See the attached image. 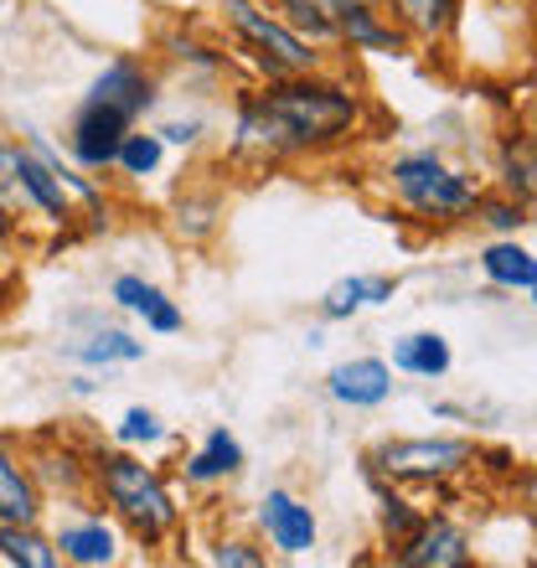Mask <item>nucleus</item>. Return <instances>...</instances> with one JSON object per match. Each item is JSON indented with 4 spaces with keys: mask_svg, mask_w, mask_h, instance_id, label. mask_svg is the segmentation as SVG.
Wrapping results in <instances>:
<instances>
[{
    "mask_svg": "<svg viewBox=\"0 0 537 568\" xmlns=\"http://www.w3.org/2000/svg\"><path fill=\"white\" fill-rule=\"evenodd\" d=\"M130 120L134 114H124L120 104H104V99H89V104L78 109L73 120V155L83 165H109L114 161V150H120V140L130 135Z\"/></svg>",
    "mask_w": 537,
    "mask_h": 568,
    "instance_id": "nucleus-6",
    "label": "nucleus"
},
{
    "mask_svg": "<svg viewBox=\"0 0 537 568\" xmlns=\"http://www.w3.org/2000/svg\"><path fill=\"white\" fill-rule=\"evenodd\" d=\"M523 207H527V202H496V207H486V223H496V227H517V223H527Z\"/></svg>",
    "mask_w": 537,
    "mask_h": 568,
    "instance_id": "nucleus-27",
    "label": "nucleus"
},
{
    "mask_svg": "<svg viewBox=\"0 0 537 568\" xmlns=\"http://www.w3.org/2000/svg\"><path fill=\"white\" fill-rule=\"evenodd\" d=\"M212 564H233V568H259L264 564V558L259 554H249V548H243V542H223V548H217V554H212Z\"/></svg>",
    "mask_w": 537,
    "mask_h": 568,
    "instance_id": "nucleus-26",
    "label": "nucleus"
},
{
    "mask_svg": "<svg viewBox=\"0 0 537 568\" xmlns=\"http://www.w3.org/2000/svg\"><path fill=\"white\" fill-rule=\"evenodd\" d=\"M326 388L336 404L377 408V404H388V393H393V367L377 357H352V362H342V367H331Z\"/></svg>",
    "mask_w": 537,
    "mask_h": 568,
    "instance_id": "nucleus-9",
    "label": "nucleus"
},
{
    "mask_svg": "<svg viewBox=\"0 0 537 568\" xmlns=\"http://www.w3.org/2000/svg\"><path fill=\"white\" fill-rule=\"evenodd\" d=\"M37 491H31V476L16 465V455L6 445H0V523L11 527H27L37 523Z\"/></svg>",
    "mask_w": 537,
    "mask_h": 568,
    "instance_id": "nucleus-14",
    "label": "nucleus"
},
{
    "mask_svg": "<svg viewBox=\"0 0 537 568\" xmlns=\"http://www.w3.org/2000/svg\"><path fill=\"white\" fill-rule=\"evenodd\" d=\"M383 300H393V280L388 274H373V280H336L326 290V300H321V315L326 321H342V315L362 311V305H383Z\"/></svg>",
    "mask_w": 537,
    "mask_h": 568,
    "instance_id": "nucleus-16",
    "label": "nucleus"
},
{
    "mask_svg": "<svg viewBox=\"0 0 537 568\" xmlns=\"http://www.w3.org/2000/svg\"><path fill=\"white\" fill-rule=\"evenodd\" d=\"M0 554H6V564H21V568H52L58 564V542H47L27 527H11L0 523Z\"/></svg>",
    "mask_w": 537,
    "mask_h": 568,
    "instance_id": "nucleus-20",
    "label": "nucleus"
},
{
    "mask_svg": "<svg viewBox=\"0 0 537 568\" xmlns=\"http://www.w3.org/2000/svg\"><path fill=\"white\" fill-rule=\"evenodd\" d=\"M161 419H155V414H150V408H130V414H124V424H120V439L124 445H155V439H161Z\"/></svg>",
    "mask_w": 537,
    "mask_h": 568,
    "instance_id": "nucleus-25",
    "label": "nucleus"
},
{
    "mask_svg": "<svg viewBox=\"0 0 537 568\" xmlns=\"http://www.w3.org/2000/svg\"><path fill=\"white\" fill-rule=\"evenodd\" d=\"M393 367L414 377H445L449 373V342L439 331H414L393 346Z\"/></svg>",
    "mask_w": 537,
    "mask_h": 568,
    "instance_id": "nucleus-15",
    "label": "nucleus"
},
{
    "mask_svg": "<svg viewBox=\"0 0 537 568\" xmlns=\"http://www.w3.org/2000/svg\"><path fill=\"white\" fill-rule=\"evenodd\" d=\"M388 6L403 27L418 31V37H439L449 27V16H455V0H388Z\"/></svg>",
    "mask_w": 537,
    "mask_h": 568,
    "instance_id": "nucleus-21",
    "label": "nucleus"
},
{
    "mask_svg": "<svg viewBox=\"0 0 537 568\" xmlns=\"http://www.w3.org/2000/svg\"><path fill=\"white\" fill-rule=\"evenodd\" d=\"M58 548H62V558H68V564H83V568L114 564V532H109L104 523H78V527H62Z\"/></svg>",
    "mask_w": 537,
    "mask_h": 568,
    "instance_id": "nucleus-18",
    "label": "nucleus"
},
{
    "mask_svg": "<svg viewBox=\"0 0 537 568\" xmlns=\"http://www.w3.org/2000/svg\"><path fill=\"white\" fill-rule=\"evenodd\" d=\"M114 161H120L130 176H150V171L161 165V135H124L120 150H114Z\"/></svg>",
    "mask_w": 537,
    "mask_h": 568,
    "instance_id": "nucleus-23",
    "label": "nucleus"
},
{
    "mask_svg": "<svg viewBox=\"0 0 537 568\" xmlns=\"http://www.w3.org/2000/svg\"><path fill=\"white\" fill-rule=\"evenodd\" d=\"M300 31H311V37H336L331 31V16H326V0H274Z\"/></svg>",
    "mask_w": 537,
    "mask_h": 568,
    "instance_id": "nucleus-24",
    "label": "nucleus"
},
{
    "mask_svg": "<svg viewBox=\"0 0 537 568\" xmlns=\"http://www.w3.org/2000/svg\"><path fill=\"white\" fill-rule=\"evenodd\" d=\"M99 491L124 523L134 527V538L161 542L176 523V507H171V491L161 486V476L150 465L130 460V455H109L99 460Z\"/></svg>",
    "mask_w": 537,
    "mask_h": 568,
    "instance_id": "nucleus-2",
    "label": "nucleus"
},
{
    "mask_svg": "<svg viewBox=\"0 0 537 568\" xmlns=\"http://www.w3.org/2000/svg\"><path fill=\"white\" fill-rule=\"evenodd\" d=\"M114 300H120L124 311L145 315L150 331H176L181 326V311H176V305H171V300H165L155 284L134 280V274H120V280H114Z\"/></svg>",
    "mask_w": 537,
    "mask_h": 568,
    "instance_id": "nucleus-13",
    "label": "nucleus"
},
{
    "mask_svg": "<svg viewBox=\"0 0 537 568\" xmlns=\"http://www.w3.org/2000/svg\"><path fill=\"white\" fill-rule=\"evenodd\" d=\"M16 227V217H11V207H6V202H0V239H6V233H11Z\"/></svg>",
    "mask_w": 537,
    "mask_h": 568,
    "instance_id": "nucleus-30",
    "label": "nucleus"
},
{
    "mask_svg": "<svg viewBox=\"0 0 537 568\" xmlns=\"http://www.w3.org/2000/svg\"><path fill=\"white\" fill-rule=\"evenodd\" d=\"M223 11H227V21H233V31H239L243 42L259 47V58H264L268 73H311L315 68V52L300 42V31L284 27V21H274L268 11H259L254 0H227Z\"/></svg>",
    "mask_w": 537,
    "mask_h": 568,
    "instance_id": "nucleus-4",
    "label": "nucleus"
},
{
    "mask_svg": "<svg viewBox=\"0 0 537 568\" xmlns=\"http://www.w3.org/2000/svg\"><path fill=\"white\" fill-rule=\"evenodd\" d=\"M0 186H16V150L0 145Z\"/></svg>",
    "mask_w": 537,
    "mask_h": 568,
    "instance_id": "nucleus-29",
    "label": "nucleus"
},
{
    "mask_svg": "<svg viewBox=\"0 0 537 568\" xmlns=\"http://www.w3.org/2000/svg\"><path fill=\"white\" fill-rule=\"evenodd\" d=\"M326 16L331 31L346 37L352 47H362V52H398L403 47V31L383 21L373 0H326Z\"/></svg>",
    "mask_w": 537,
    "mask_h": 568,
    "instance_id": "nucleus-7",
    "label": "nucleus"
},
{
    "mask_svg": "<svg viewBox=\"0 0 537 568\" xmlns=\"http://www.w3.org/2000/svg\"><path fill=\"white\" fill-rule=\"evenodd\" d=\"M259 523H264L268 542L280 548V554L300 558V554H311L315 548V511L305 507V501H295L290 491H268L264 496V507H259Z\"/></svg>",
    "mask_w": 537,
    "mask_h": 568,
    "instance_id": "nucleus-8",
    "label": "nucleus"
},
{
    "mask_svg": "<svg viewBox=\"0 0 537 568\" xmlns=\"http://www.w3.org/2000/svg\"><path fill=\"white\" fill-rule=\"evenodd\" d=\"M196 130H202V124H165V130H161V135L165 140H176V145H192V140H196Z\"/></svg>",
    "mask_w": 537,
    "mask_h": 568,
    "instance_id": "nucleus-28",
    "label": "nucleus"
},
{
    "mask_svg": "<svg viewBox=\"0 0 537 568\" xmlns=\"http://www.w3.org/2000/svg\"><path fill=\"white\" fill-rule=\"evenodd\" d=\"M89 99H104V104H120L124 114H140V109H150L155 93H150V78L140 62H109Z\"/></svg>",
    "mask_w": 537,
    "mask_h": 568,
    "instance_id": "nucleus-12",
    "label": "nucleus"
},
{
    "mask_svg": "<svg viewBox=\"0 0 537 568\" xmlns=\"http://www.w3.org/2000/svg\"><path fill=\"white\" fill-rule=\"evenodd\" d=\"M465 558H470V548H465L460 527L429 523V527H418L414 538L403 542L398 564H408V568H455V564H465Z\"/></svg>",
    "mask_w": 537,
    "mask_h": 568,
    "instance_id": "nucleus-10",
    "label": "nucleus"
},
{
    "mask_svg": "<svg viewBox=\"0 0 537 568\" xmlns=\"http://www.w3.org/2000/svg\"><path fill=\"white\" fill-rule=\"evenodd\" d=\"M16 186H27L31 202L52 217V223H68L73 207H68V186L58 181V171L37 155V150H16Z\"/></svg>",
    "mask_w": 537,
    "mask_h": 568,
    "instance_id": "nucleus-11",
    "label": "nucleus"
},
{
    "mask_svg": "<svg viewBox=\"0 0 537 568\" xmlns=\"http://www.w3.org/2000/svg\"><path fill=\"white\" fill-rule=\"evenodd\" d=\"M388 176L403 202L424 217H465L480 207V192L460 171H449L439 155H403V161H393Z\"/></svg>",
    "mask_w": 537,
    "mask_h": 568,
    "instance_id": "nucleus-3",
    "label": "nucleus"
},
{
    "mask_svg": "<svg viewBox=\"0 0 537 568\" xmlns=\"http://www.w3.org/2000/svg\"><path fill=\"white\" fill-rule=\"evenodd\" d=\"M476 460V445L470 439H393V445L377 449V470L383 476H455Z\"/></svg>",
    "mask_w": 537,
    "mask_h": 568,
    "instance_id": "nucleus-5",
    "label": "nucleus"
},
{
    "mask_svg": "<svg viewBox=\"0 0 537 568\" xmlns=\"http://www.w3.org/2000/svg\"><path fill=\"white\" fill-rule=\"evenodd\" d=\"M78 357L83 362H140L145 357V342H134L124 331H99L93 342L78 346Z\"/></svg>",
    "mask_w": 537,
    "mask_h": 568,
    "instance_id": "nucleus-22",
    "label": "nucleus"
},
{
    "mask_svg": "<svg viewBox=\"0 0 537 568\" xmlns=\"http://www.w3.org/2000/svg\"><path fill=\"white\" fill-rule=\"evenodd\" d=\"M480 270H486V280L507 284V290H523V295L537 290V264L523 243H492V248L480 254Z\"/></svg>",
    "mask_w": 537,
    "mask_h": 568,
    "instance_id": "nucleus-17",
    "label": "nucleus"
},
{
    "mask_svg": "<svg viewBox=\"0 0 537 568\" xmlns=\"http://www.w3.org/2000/svg\"><path fill=\"white\" fill-rule=\"evenodd\" d=\"M239 465H243V445L227 429H212L207 445L196 449L192 465H186V476L192 480H217V476H233Z\"/></svg>",
    "mask_w": 537,
    "mask_h": 568,
    "instance_id": "nucleus-19",
    "label": "nucleus"
},
{
    "mask_svg": "<svg viewBox=\"0 0 537 568\" xmlns=\"http://www.w3.org/2000/svg\"><path fill=\"white\" fill-rule=\"evenodd\" d=\"M352 124H357V99L336 83H311V78L280 83L243 109V140H259L268 150L336 145L352 135Z\"/></svg>",
    "mask_w": 537,
    "mask_h": 568,
    "instance_id": "nucleus-1",
    "label": "nucleus"
}]
</instances>
